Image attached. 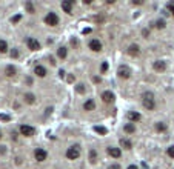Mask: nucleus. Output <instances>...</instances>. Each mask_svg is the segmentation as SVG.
<instances>
[{"mask_svg": "<svg viewBox=\"0 0 174 169\" xmlns=\"http://www.w3.org/2000/svg\"><path fill=\"white\" fill-rule=\"evenodd\" d=\"M102 100L105 102V103H113L114 102V94H113L111 91H105L102 94Z\"/></svg>", "mask_w": 174, "mask_h": 169, "instance_id": "nucleus-11", "label": "nucleus"}, {"mask_svg": "<svg viewBox=\"0 0 174 169\" xmlns=\"http://www.w3.org/2000/svg\"><path fill=\"white\" fill-rule=\"evenodd\" d=\"M0 120H5V122H9V115H5V114H0Z\"/></svg>", "mask_w": 174, "mask_h": 169, "instance_id": "nucleus-34", "label": "nucleus"}, {"mask_svg": "<svg viewBox=\"0 0 174 169\" xmlns=\"http://www.w3.org/2000/svg\"><path fill=\"white\" fill-rule=\"evenodd\" d=\"M117 74H119V77H120V79H129V77H131V69H129L126 65H122V66H119Z\"/></svg>", "mask_w": 174, "mask_h": 169, "instance_id": "nucleus-4", "label": "nucleus"}, {"mask_svg": "<svg viewBox=\"0 0 174 169\" xmlns=\"http://www.w3.org/2000/svg\"><path fill=\"white\" fill-rule=\"evenodd\" d=\"M120 146H122V148H125V149H131L133 148V143L128 138H122L120 140Z\"/></svg>", "mask_w": 174, "mask_h": 169, "instance_id": "nucleus-19", "label": "nucleus"}, {"mask_svg": "<svg viewBox=\"0 0 174 169\" xmlns=\"http://www.w3.org/2000/svg\"><path fill=\"white\" fill-rule=\"evenodd\" d=\"M123 131H125L126 134H133V132H136V124H134V123H126V124L123 126Z\"/></svg>", "mask_w": 174, "mask_h": 169, "instance_id": "nucleus-17", "label": "nucleus"}, {"mask_svg": "<svg viewBox=\"0 0 174 169\" xmlns=\"http://www.w3.org/2000/svg\"><path fill=\"white\" fill-rule=\"evenodd\" d=\"M22 19V15L20 14H17V15H14V17H13V23H17V22Z\"/></svg>", "mask_w": 174, "mask_h": 169, "instance_id": "nucleus-31", "label": "nucleus"}, {"mask_svg": "<svg viewBox=\"0 0 174 169\" xmlns=\"http://www.w3.org/2000/svg\"><path fill=\"white\" fill-rule=\"evenodd\" d=\"M89 49H91V51H94V52L102 51V43L97 40V39H92V40L89 42Z\"/></svg>", "mask_w": 174, "mask_h": 169, "instance_id": "nucleus-9", "label": "nucleus"}, {"mask_svg": "<svg viewBox=\"0 0 174 169\" xmlns=\"http://www.w3.org/2000/svg\"><path fill=\"white\" fill-rule=\"evenodd\" d=\"M156 129L159 131V132H165V131L168 129V126H166L164 122H159V123H156Z\"/></svg>", "mask_w": 174, "mask_h": 169, "instance_id": "nucleus-21", "label": "nucleus"}, {"mask_svg": "<svg viewBox=\"0 0 174 169\" xmlns=\"http://www.w3.org/2000/svg\"><path fill=\"white\" fill-rule=\"evenodd\" d=\"M89 32H91V29H89V28H86V29H83V34H89Z\"/></svg>", "mask_w": 174, "mask_h": 169, "instance_id": "nucleus-38", "label": "nucleus"}, {"mask_svg": "<svg viewBox=\"0 0 174 169\" xmlns=\"http://www.w3.org/2000/svg\"><path fill=\"white\" fill-rule=\"evenodd\" d=\"M166 8H168V9H170V11H171V14L174 15V3H173V2H170V3H168V5H166Z\"/></svg>", "mask_w": 174, "mask_h": 169, "instance_id": "nucleus-30", "label": "nucleus"}, {"mask_svg": "<svg viewBox=\"0 0 174 169\" xmlns=\"http://www.w3.org/2000/svg\"><path fill=\"white\" fill-rule=\"evenodd\" d=\"M0 138H2V131H0Z\"/></svg>", "mask_w": 174, "mask_h": 169, "instance_id": "nucleus-42", "label": "nucleus"}, {"mask_svg": "<svg viewBox=\"0 0 174 169\" xmlns=\"http://www.w3.org/2000/svg\"><path fill=\"white\" fill-rule=\"evenodd\" d=\"M0 152H2V154L5 152V146H0Z\"/></svg>", "mask_w": 174, "mask_h": 169, "instance_id": "nucleus-41", "label": "nucleus"}, {"mask_svg": "<svg viewBox=\"0 0 174 169\" xmlns=\"http://www.w3.org/2000/svg\"><path fill=\"white\" fill-rule=\"evenodd\" d=\"M73 6H74V0H65V2H62V9L68 14H71Z\"/></svg>", "mask_w": 174, "mask_h": 169, "instance_id": "nucleus-10", "label": "nucleus"}, {"mask_svg": "<svg viewBox=\"0 0 174 169\" xmlns=\"http://www.w3.org/2000/svg\"><path fill=\"white\" fill-rule=\"evenodd\" d=\"M153 68H154V71H157V72H162V71L166 69V63L164 60H156L153 63Z\"/></svg>", "mask_w": 174, "mask_h": 169, "instance_id": "nucleus-8", "label": "nucleus"}, {"mask_svg": "<svg viewBox=\"0 0 174 169\" xmlns=\"http://www.w3.org/2000/svg\"><path fill=\"white\" fill-rule=\"evenodd\" d=\"M6 51H8V43L5 42V40H0V52L5 54Z\"/></svg>", "mask_w": 174, "mask_h": 169, "instance_id": "nucleus-23", "label": "nucleus"}, {"mask_svg": "<svg viewBox=\"0 0 174 169\" xmlns=\"http://www.w3.org/2000/svg\"><path fill=\"white\" fill-rule=\"evenodd\" d=\"M26 45H28V48L31 51H37V49H40V43L37 42L34 37H28L26 39Z\"/></svg>", "mask_w": 174, "mask_h": 169, "instance_id": "nucleus-7", "label": "nucleus"}, {"mask_svg": "<svg viewBox=\"0 0 174 169\" xmlns=\"http://www.w3.org/2000/svg\"><path fill=\"white\" fill-rule=\"evenodd\" d=\"M34 72H36L37 77H45L46 75V68L42 66V65H37V66L34 68Z\"/></svg>", "mask_w": 174, "mask_h": 169, "instance_id": "nucleus-12", "label": "nucleus"}, {"mask_svg": "<svg viewBox=\"0 0 174 169\" xmlns=\"http://www.w3.org/2000/svg\"><path fill=\"white\" fill-rule=\"evenodd\" d=\"M34 132H36V129L29 126V124H22L20 126V134L25 135V137H31V135H34Z\"/></svg>", "mask_w": 174, "mask_h": 169, "instance_id": "nucleus-5", "label": "nucleus"}, {"mask_svg": "<svg viewBox=\"0 0 174 169\" xmlns=\"http://www.w3.org/2000/svg\"><path fill=\"white\" fill-rule=\"evenodd\" d=\"M45 23L50 26H57L59 25V15L56 13H48L45 17Z\"/></svg>", "mask_w": 174, "mask_h": 169, "instance_id": "nucleus-3", "label": "nucleus"}, {"mask_svg": "<svg viewBox=\"0 0 174 169\" xmlns=\"http://www.w3.org/2000/svg\"><path fill=\"white\" fill-rule=\"evenodd\" d=\"M168 155L171 157V159H174V146H170V148H168Z\"/></svg>", "mask_w": 174, "mask_h": 169, "instance_id": "nucleus-29", "label": "nucleus"}, {"mask_svg": "<svg viewBox=\"0 0 174 169\" xmlns=\"http://www.w3.org/2000/svg\"><path fill=\"white\" fill-rule=\"evenodd\" d=\"M156 28L164 29V28H165V20H157V22H156Z\"/></svg>", "mask_w": 174, "mask_h": 169, "instance_id": "nucleus-27", "label": "nucleus"}, {"mask_svg": "<svg viewBox=\"0 0 174 169\" xmlns=\"http://www.w3.org/2000/svg\"><path fill=\"white\" fill-rule=\"evenodd\" d=\"M25 8H26V11H28V13H31V14L34 13V6H32L31 2H26V3H25Z\"/></svg>", "mask_w": 174, "mask_h": 169, "instance_id": "nucleus-25", "label": "nucleus"}, {"mask_svg": "<svg viewBox=\"0 0 174 169\" xmlns=\"http://www.w3.org/2000/svg\"><path fill=\"white\" fill-rule=\"evenodd\" d=\"M128 169H137V166H136V165H129Z\"/></svg>", "mask_w": 174, "mask_h": 169, "instance_id": "nucleus-39", "label": "nucleus"}, {"mask_svg": "<svg viewBox=\"0 0 174 169\" xmlns=\"http://www.w3.org/2000/svg\"><path fill=\"white\" fill-rule=\"evenodd\" d=\"M34 157H36L37 161H45L46 157H48V152H46L45 149H42V148H37V149L34 151Z\"/></svg>", "mask_w": 174, "mask_h": 169, "instance_id": "nucleus-6", "label": "nucleus"}, {"mask_svg": "<svg viewBox=\"0 0 174 169\" xmlns=\"http://www.w3.org/2000/svg\"><path fill=\"white\" fill-rule=\"evenodd\" d=\"M108 169H120V166H119V165H111Z\"/></svg>", "mask_w": 174, "mask_h": 169, "instance_id": "nucleus-36", "label": "nucleus"}, {"mask_svg": "<svg viewBox=\"0 0 174 169\" xmlns=\"http://www.w3.org/2000/svg\"><path fill=\"white\" fill-rule=\"evenodd\" d=\"M142 34H143V37H148V35H150V31H148V29H143Z\"/></svg>", "mask_w": 174, "mask_h": 169, "instance_id": "nucleus-35", "label": "nucleus"}, {"mask_svg": "<svg viewBox=\"0 0 174 169\" xmlns=\"http://www.w3.org/2000/svg\"><path fill=\"white\" fill-rule=\"evenodd\" d=\"M94 131H96V132H99L100 135L106 134V128H103V126H94Z\"/></svg>", "mask_w": 174, "mask_h": 169, "instance_id": "nucleus-24", "label": "nucleus"}, {"mask_svg": "<svg viewBox=\"0 0 174 169\" xmlns=\"http://www.w3.org/2000/svg\"><path fill=\"white\" fill-rule=\"evenodd\" d=\"M143 106L148 111H153L156 108V100H154L153 92H145V94H143Z\"/></svg>", "mask_w": 174, "mask_h": 169, "instance_id": "nucleus-1", "label": "nucleus"}, {"mask_svg": "<svg viewBox=\"0 0 174 169\" xmlns=\"http://www.w3.org/2000/svg\"><path fill=\"white\" fill-rule=\"evenodd\" d=\"M96 159H97V154H96V151L92 149V151L89 152V160H91V163H96Z\"/></svg>", "mask_w": 174, "mask_h": 169, "instance_id": "nucleus-28", "label": "nucleus"}, {"mask_svg": "<svg viewBox=\"0 0 174 169\" xmlns=\"http://www.w3.org/2000/svg\"><path fill=\"white\" fill-rule=\"evenodd\" d=\"M75 91L79 92V94H83L85 92V85H82V83H79L77 86H75Z\"/></svg>", "mask_w": 174, "mask_h": 169, "instance_id": "nucleus-26", "label": "nucleus"}, {"mask_svg": "<svg viewBox=\"0 0 174 169\" xmlns=\"http://www.w3.org/2000/svg\"><path fill=\"white\" fill-rule=\"evenodd\" d=\"M25 102L28 103V105H32V103L36 102V97H34V94H31V92H28V94H25Z\"/></svg>", "mask_w": 174, "mask_h": 169, "instance_id": "nucleus-20", "label": "nucleus"}, {"mask_svg": "<svg viewBox=\"0 0 174 169\" xmlns=\"http://www.w3.org/2000/svg\"><path fill=\"white\" fill-rule=\"evenodd\" d=\"M108 154L114 157V159H119L122 155V151H120V148H108Z\"/></svg>", "mask_w": 174, "mask_h": 169, "instance_id": "nucleus-13", "label": "nucleus"}, {"mask_svg": "<svg viewBox=\"0 0 174 169\" xmlns=\"http://www.w3.org/2000/svg\"><path fill=\"white\" fill-rule=\"evenodd\" d=\"M106 69H108V63L103 62V63H102V72H106Z\"/></svg>", "mask_w": 174, "mask_h": 169, "instance_id": "nucleus-33", "label": "nucleus"}, {"mask_svg": "<svg viewBox=\"0 0 174 169\" xmlns=\"http://www.w3.org/2000/svg\"><path fill=\"white\" fill-rule=\"evenodd\" d=\"M11 57H14V58L19 57V51L17 49H13V51H11Z\"/></svg>", "mask_w": 174, "mask_h": 169, "instance_id": "nucleus-32", "label": "nucleus"}, {"mask_svg": "<svg viewBox=\"0 0 174 169\" xmlns=\"http://www.w3.org/2000/svg\"><path fill=\"white\" fill-rule=\"evenodd\" d=\"M128 54H129V56H133V57L139 56V54H140V49H139V46H137V45H131V46L128 48Z\"/></svg>", "mask_w": 174, "mask_h": 169, "instance_id": "nucleus-16", "label": "nucleus"}, {"mask_svg": "<svg viewBox=\"0 0 174 169\" xmlns=\"http://www.w3.org/2000/svg\"><path fill=\"white\" fill-rule=\"evenodd\" d=\"M50 62H51V65H56V62H54V57H50Z\"/></svg>", "mask_w": 174, "mask_h": 169, "instance_id": "nucleus-40", "label": "nucleus"}, {"mask_svg": "<svg viewBox=\"0 0 174 169\" xmlns=\"http://www.w3.org/2000/svg\"><path fill=\"white\" fill-rule=\"evenodd\" d=\"M5 72H6L8 77H14L15 75V68L13 66V65H8V66L5 68Z\"/></svg>", "mask_w": 174, "mask_h": 169, "instance_id": "nucleus-18", "label": "nucleus"}, {"mask_svg": "<svg viewBox=\"0 0 174 169\" xmlns=\"http://www.w3.org/2000/svg\"><path fill=\"white\" fill-rule=\"evenodd\" d=\"M80 157V148L79 146H71L66 149V159L68 160H77Z\"/></svg>", "mask_w": 174, "mask_h": 169, "instance_id": "nucleus-2", "label": "nucleus"}, {"mask_svg": "<svg viewBox=\"0 0 174 169\" xmlns=\"http://www.w3.org/2000/svg\"><path fill=\"white\" fill-rule=\"evenodd\" d=\"M133 3H134V5H142L143 2H142V0H137V2H136V0H134V2H133Z\"/></svg>", "mask_w": 174, "mask_h": 169, "instance_id": "nucleus-37", "label": "nucleus"}, {"mask_svg": "<svg viewBox=\"0 0 174 169\" xmlns=\"http://www.w3.org/2000/svg\"><path fill=\"white\" fill-rule=\"evenodd\" d=\"M94 108H96V103H94V100H92V99H88V100L83 103V109L85 111H92Z\"/></svg>", "mask_w": 174, "mask_h": 169, "instance_id": "nucleus-14", "label": "nucleus"}, {"mask_svg": "<svg viewBox=\"0 0 174 169\" xmlns=\"http://www.w3.org/2000/svg\"><path fill=\"white\" fill-rule=\"evenodd\" d=\"M128 120L131 123H136V122H139L140 120V114L139 112H134V111H131V112H128Z\"/></svg>", "mask_w": 174, "mask_h": 169, "instance_id": "nucleus-15", "label": "nucleus"}, {"mask_svg": "<svg viewBox=\"0 0 174 169\" xmlns=\"http://www.w3.org/2000/svg\"><path fill=\"white\" fill-rule=\"evenodd\" d=\"M57 56L60 57V58H66V48H59L57 49Z\"/></svg>", "mask_w": 174, "mask_h": 169, "instance_id": "nucleus-22", "label": "nucleus"}]
</instances>
